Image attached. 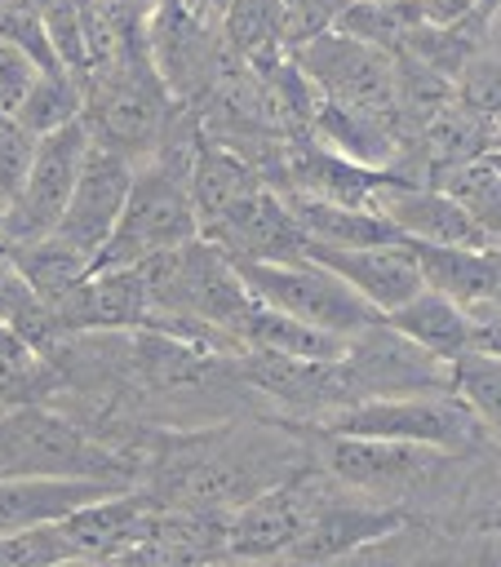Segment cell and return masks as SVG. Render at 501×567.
I'll list each match as a JSON object with an SVG mask.
<instances>
[{
  "instance_id": "obj_1",
  "label": "cell",
  "mask_w": 501,
  "mask_h": 567,
  "mask_svg": "<svg viewBox=\"0 0 501 567\" xmlns=\"http://www.w3.org/2000/svg\"><path fill=\"white\" fill-rule=\"evenodd\" d=\"M80 93H84L80 124H84L89 142L111 146L133 164H142L160 151V137H164L177 102L168 97L164 80L151 66L146 27L137 35H129L115 58L84 71Z\"/></svg>"
},
{
  "instance_id": "obj_2",
  "label": "cell",
  "mask_w": 501,
  "mask_h": 567,
  "mask_svg": "<svg viewBox=\"0 0 501 567\" xmlns=\"http://www.w3.org/2000/svg\"><path fill=\"white\" fill-rule=\"evenodd\" d=\"M0 474H80L137 487L142 461L35 399L0 408Z\"/></svg>"
},
{
  "instance_id": "obj_3",
  "label": "cell",
  "mask_w": 501,
  "mask_h": 567,
  "mask_svg": "<svg viewBox=\"0 0 501 567\" xmlns=\"http://www.w3.org/2000/svg\"><path fill=\"white\" fill-rule=\"evenodd\" d=\"M235 270H239L244 288H248L257 301H266V306H275V310H284V315H293V319H301V323H310V328H324V332H333V337H346V341H350V337L368 332L372 323H381V310L368 306L341 275H333V270L319 266L315 257L235 261Z\"/></svg>"
},
{
  "instance_id": "obj_4",
  "label": "cell",
  "mask_w": 501,
  "mask_h": 567,
  "mask_svg": "<svg viewBox=\"0 0 501 567\" xmlns=\"http://www.w3.org/2000/svg\"><path fill=\"white\" fill-rule=\"evenodd\" d=\"M315 430L333 434H372V439H408L439 447L448 456L470 452L483 434L479 416L452 394V390H417V394H377L359 399L350 408L328 412L324 421H310Z\"/></svg>"
},
{
  "instance_id": "obj_5",
  "label": "cell",
  "mask_w": 501,
  "mask_h": 567,
  "mask_svg": "<svg viewBox=\"0 0 501 567\" xmlns=\"http://www.w3.org/2000/svg\"><path fill=\"white\" fill-rule=\"evenodd\" d=\"M297 71L310 80L319 102L364 111V115H390L399 120V75H395V53L364 44L337 27L306 35L301 44L288 49Z\"/></svg>"
},
{
  "instance_id": "obj_6",
  "label": "cell",
  "mask_w": 501,
  "mask_h": 567,
  "mask_svg": "<svg viewBox=\"0 0 501 567\" xmlns=\"http://www.w3.org/2000/svg\"><path fill=\"white\" fill-rule=\"evenodd\" d=\"M146 53H151V66L164 80L168 97L182 106H195L231 58V49L217 31V18L208 9H195L191 0H160L151 9Z\"/></svg>"
},
{
  "instance_id": "obj_7",
  "label": "cell",
  "mask_w": 501,
  "mask_h": 567,
  "mask_svg": "<svg viewBox=\"0 0 501 567\" xmlns=\"http://www.w3.org/2000/svg\"><path fill=\"white\" fill-rule=\"evenodd\" d=\"M333 487V474L301 461L279 483L253 492L244 505L226 514V558H284V549L297 540L306 518L315 514L319 496Z\"/></svg>"
},
{
  "instance_id": "obj_8",
  "label": "cell",
  "mask_w": 501,
  "mask_h": 567,
  "mask_svg": "<svg viewBox=\"0 0 501 567\" xmlns=\"http://www.w3.org/2000/svg\"><path fill=\"white\" fill-rule=\"evenodd\" d=\"M231 368H235L239 385L266 394L284 412L310 416V421H324L328 412L350 408V403L364 399L346 354L341 359H293V354H270V350L239 346L231 354Z\"/></svg>"
},
{
  "instance_id": "obj_9",
  "label": "cell",
  "mask_w": 501,
  "mask_h": 567,
  "mask_svg": "<svg viewBox=\"0 0 501 567\" xmlns=\"http://www.w3.org/2000/svg\"><path fill=\"white\" fill-rule=\"evenodd\" d=\"M84 151H89V133H84L80 120L35 137L27 177H22L18 195L9 199V208L0 213L4 244H31V239L53 235V226H58L67 199H71V186H75Z\"/></svg>"
},
{
  "instance_id": "obj_10",
  "label": "cell",
  "mask_w": 501,
  "mask_h": 567,
  "mask_svg": "<svg viewBox=\"0 0 501 567\" xmlns=\"http://www.w3.org/2000/svg\"><path fill=\"white\" fill-rule=\"evenodd\" d=\"M315 456H319V470H328L346 492L390 496L399 487H417V483L434 478L448 452L426 447V443H408V439H372V434L319 430Z\"/></svg>"
},
{
  "instance_id": "obj_11",
  "label": "cell",
  "mask_w": 501,
  "mask_h": 567,
  "mask_svg": "<svg viewBox=\"0 0 501 567\" xmlns=\"http://www.w3.org/2000/svg\"><path fill=\"white\" fill-rule=\"evenodd\" d=\"M133 168L137 164L124 159L120 151L89 142V151L80 159V173H75V186H71V199H67L53 235L67 239L75 252H84L93 261V252L106 244V235H111V226H115V217L124 208Z\"/></svg>"
},
{
  "instance_id": "obj_12",
  "label": "cell",
  "mask_w": 501,
  "mask_h": 567,
  "mask_svg": "<svg viewBox=\"0 0 501 567\" xmlns=\"http://www.w3.org/2000/svg\"><path fill=\"white\" fill-rule=\"evenodd\" d=\"M408 523L403 509L395 505H368V501H346L341 483L333 478V487L319 496L315 514L306 518V527L297 532V540L284 549L288 563H333L346 554H359L377 540H390L399 527Z\"/></svg>"
},
{
  "instance_id": "obj_13",
  "label": "cell",
  "mask_w": 501,
  "mask_h": 567,
  "mask_svg": "<svg viewBox=\"0 0 501 567\" xmlns=\"http://www.w3.org/2000/svg\"><path fill=\"white\" fill-rule=\"evenodd\" d=\"M200 235L217 244L231 261H288L306 248V230L288 213L284 195L266 182L235 199L226 213H217Z\"/></svg>"
},
{
  "instance_id": "obj_14",
  "label": "cell",
  "mask_w": 501,
  "mask_h": 567,
  "mask_svg": "<svg viewBox=\"0 0 501 567\" xmlns=\"http://www.w3.org/2000/svg\"><path fill=\"white\" fill-rule=\"evenodd\" d=\"M377 213H386L403 239H426V244H461V248H497L488 244L483 226L452 199L443 195L439 186L430 182H412V177H390L377 199H372Z\"/></svg>"
},
{
  "instance_id": "obj_15",
  "label": "cell",
  "mask_w": 501,
  "mask_h": 567,
  "mask_svg": "<svg viewBox=\"0 0 501 567\" xmlns=\"http://www.w3.org/2000/svg\"><path fill=\"white\" fill-rule=\"evenodd\" d=\"M301 257H315L319 266H328L333 275H341L368 306H377L381 315L403 306L417 288H421V275H417V261L408 257L403 239L399 244H364V248H337V244H315L306 239Z\"/></svg>"
},
{
  "instance_id": "obj_16",
  "label": "cell",
  "mask_w": 501,
  "mask_h": 567,
  "mask_svg": "<svg viewBox=\"0 0 501 567\" xmlns=\"http://www.w3.org/2000/svg\"><path fill=\"white\" fill-rule=\"evenodd\" d=\"M124 483L80 478V474H0V532L49 527L71 509L120 492Z\"/></svg>"
},
{
  "instance_id": "obj_17",
  "label": "cell",
  "mask_w": 501,
  "mask_h": 567,
  "mask_svg": "<svg viewBox=\"0 0 501 567\" xmlns=\"http://www.w3.org/2000/svg\"><path fill=\"white\" fill-rule=\"evenodd\" d=\"M403 248L417 261L421 284L443 292L470 315L488 301L501 270V248H461V244H426V239H403Z\"/></svg>"
},
{
  "instance_id": "obj_18",
  "label": "cell",
  "mask_w": 501,
  "mask_h": 567,
  "mask_svg": "<svg viewBox=\"0 0 501 567\" xmlns=\"http://www.w3.org/2000/svg\"><path fill=\"white\" fill-rule=\"evenodd\" d=\"M386 323L395 332H403L408 341H417L421 350H430L434 359H443V363L466 354V350H474V346H483V332H488L470 310H461L457 301H448L443 292H434L426 284L403 306L386 310Z\"/></svg>"
},
{
  "instance_id": "obj_19",
  "label": "cell",
  "mask_w": 501,
  "mask_h": 567,
  "mask_svg": "<svg viewBox=\"0 0 501 567\" xmlns=\"http://www.w3.org/2000/svg\"><path fill=\"white\" fill-rule=\"evenodd\" d=\"M266 177L257 173L253 159H244L235 146L208 137L200 128V142L191 151V164H186V186H191V204H195V217H200V230L226 213L235 199H244L248 190H257Z\"/></svg>"
},
{
  "instance_id": "obj_20",
  "label": "cell",
  "mask_w": 501,
  "mask_h": 567,
  "mask_svg": "<svg viewBox=\"0 0 501 567\" xmlns=\"http://www.w3.org/2000/svg\"><path fill=\"white\" fill-rule=\"evenodd\" d=\"M213 18L226 49L248 66H266L288 53V22L279 0H226Z\"/></svg>"
},
{
  "instance_id": "obj_21",
  "label": "cell",
  "mask_w": 501,
  "mask_h": 567,
  "mask_svg": "<svg viewBox=\"0 0 501 567\" xmlns=\"http://www.w3.org/2000/svg\"><path fill=\"white\" fill-rule=\"evenodd\" d=\"M430 186L452 195L483 226L488 244L501 248V159L492 151L470 155V159H452V164H434Z\"/></svg>"
},
{
  "instance_id": "obj_22",
  "label": "cell",
  "mask_w": 501,
  "mask_h": 567,
  "mask_svg": "<svg viewBox=\"0 0 501 567\" xmlns=\"http://www.w3.org/2000/svg\"><path fill=\"white\" fill-rule=\"evenodd\" d=\"M333 27L364 44L399 53L408 44V35L421 27V9H417V0H346V9L333 18Z\"/></svg>"
},
{
  "instance_id": "obj_23",
  "label": "cell",
  "mask_w": 501,
  "mask_h": 567,
  "mask_svg": "<svg viewBox=\"0 0 501 567\" xmlns=\"http://www.w3.org/2000/svg\"><path fill=\"white\" fill-rule=\"evenodd\" d=\"M53 390H62L58 368L31 341H22L9 323H0V408L35 403V399H49Z\"/></svg>"
},
{
  "instance_id": "obj_24",
  "label": "cell",
  "mask_w": 501,
  "mask_h": 567,
  "mask_svg": "<svg viewBox=\"0 0 501 567\" xmlns=\"http://www.w3.org/2000/svg\"><path fill=\"white\" fill-rule=\"evenodd\" d=\"M448 385L479 416V425L501 434V350L474 346V350L448 359Z\"/></svg>"
},
{
  "instance_id": "obj_25",
  "label": "cell",
  "mask_w": 501,
  "mask_h": 567,
  "mask_svg": "<svg viewBox=\"0 0 501 567\" xmlns=\"http://www.w3.org/2000/svg\"><path fill=\"white\" fill-rule=\"evenodd\" d=\"M80 106H84V93H80V75H71L67 66H53V71H40L35 84L27 89V97L18 102L13 120L31 133V137H44L71 120H80Z\"/></svg>"
},
{
  "instance_id": "obj_26",
  "label": "cell",
  "mask_w": 501,
  "mask_h": 567,
  "mask_svg": "<svg viewBox=\"0 0 501 567\" xmlns=\"http://www.w3.org/2000/svg\"><path fill=\"white\" fill-rule=\"evenodd\" d=\"M31 151H35V137L13 115H0V213L18 195V186L27 177V164H31Z\"/></svg>"
},
{
  "instance_id": "obj_27",
  "label": "cell",
  "mask_w": 501,
  "mask_h": 567,
  "mask_svg": "<svg viewBox=\"0 0 501 567\" xmlns=\"http://www.w3.org/2000/svg\"><path fill=\"white\" fill-rule=\"evenodd\" d=\"M40 66L27 49H18L13 40H0V115H13L18 102L27 97V89L35 84Z\"/></svg>"
},
{
  "instance_id": "obj_28",
  "label": "cell",
  "mask_w": 501,
  "mask_h": 567,
  "mask_svg": "<svg viewBox=\"0 0 501 567\" xmlns=\"http://www.w3.org/2000/svg\"><path fill=\"white\" fill-rule=\"evenodd\" d=\"M279 4H284V22H288V49L315 31H328L333 18L346 9V0H279Z\"/></svg>"
},
{
  "instance_id": "obj_29",
  "label": "cell",
  "mask_w": 501,
  "mask_h": 567,
  "mask_svg": "<svg viewBox=\"0 0 501 567\" xmlns=\"http://www.w3.org/2000/svg\"><path fill=\"white\" fill-rule=\"evenodd\" d=\"M417 9L426 27H457L466 18H479V0H417Z\"/></svg>"
},
{
  "instance_id": "obj_30",
  "label": "cell",
  "mask_w": 501,
  "mask_h": 567,
  "mask_svg": "<svg viewBox=\"0 0 501 567\" xmlns=\"http://www.w3.org/2000/svg\"><path fill=\"white\" fill-rule=\"evenodd\" d=\"M474 319H479V323H488V328H501V270H497V284H492L488 301L474 310Z\"/></svg>"
},
{
  "instance_id": "obj_31",
  "label": "cell",
  "mask_w": 501,
  "mask_h": 567,
  "mask_svg": "<svg viewBox=\"0 0 501 567\" xmlns=\"http://www.w3.org/2000/svg\"><path fill=\"white\" fill-rule=\"evenodd\" d=\"M106 4H111L115 13H129V18H142V22H146V18H151V9H155L160 0H106Z\"/></svg>"
},
{
  "instance_id": "obj_32",
  "label": "cell",
  "mask_w": 501,
  "mask_h": 567,
  "mask_svg": "<svg viewBox=\"0 0 501 567\" xmlns=\"http://www.w3.org/2000/svg\"><path fill=\"white\" fill-rule=\"evenodd\" d=\"M497 9H501V0H479V18H483V22H488Z\"/></svg>"
},
{
  "instance_id": "obj_33",
  "label": "cell",
  "mask_w": 501,
  "mask_h": 567,
  "mask_svg": "<svg viewBox=\"0 0 501 567\" xmlns=\"http://www.w3.org/2000/svg\"><path fill=\"white\" fill-rule=\"evenodd\" d=\"M483 328H488V323H483ZM483 346H492V350H501V328H488V332H483Z\"/></svg>"
},
{
  "instance_id": "obj_34",
  "label": "cell",
  "mask_w": 501,
  "mask_h": 567,
  "mask_svg": "<svg viewBox=\"0 0 501 567\" xmlns=\"http://www.w3.org/2000/svg\"><path fill=\"white\" fill-rule=\"evenodd\" d=\"M18 4H27V9H35V13H40V9L49 4V0H18Z\"/></svg>"
},
{
  "instance_id": "obj_35",
  "label": "cell",
  "mask_w": 501,
  "mask_h": 567,
  "mask_svg": "<svg viewBox=\"0 0 501 567\" xmlns=\"http://www.w3.org/2000/svg\"><path fill=\"white\" fill-rule=\"evenodd\" d=\"M222 4H226V0H208V13H217V9H222Z\"/></svg>"
},
{
  "instance_id": "obj_36",
  "label": "cell",
  "mask_w": 501,
  "mask_h": 567,
  "mask_svg": "<svg viewBox=\"0 0 501 567\" xmlns=\"http://www.w3.org/2000/svg\"><path fill=\"white\" fill-rule=\"evenodd\" d=\"M488 532H501V518H492V523H488Z\"/></svg>"
},
{
  "instance_id": "obj_37",
  "label": "cell",
  "mask_w": 501,
  "mask_h": 567,
  "mask_svg": "<svg viewBox=\"0 0 501 567\" xmlns=\"http://www.w3.org/2000/svg\"><path fill=\"white\" fill-rule=\"evenodd\" d=\"M191 4H195V9H208V0H191Z\"/></svg>"
},
{
  "instance_id": "obj_38",
  "label": "cell",
  "mask_w": 501,
  "mask_h": 567,
  "mask_svg": "<svg viewBox=\"0 0 501 567\" xmlns=\"http://www.w3.org/2000/svg\"><path fill=\"white\" fill-rule=\"evenodd\" d=\"M492 155H497V159H501V151H492Z\"/></svg>"
},
{
  "instance_id": "obj_39",
  "label": "cell",
  "mask_w": 501,
  "mask_h": 567,
  "mask_svg": "<svg viewBox=\"0 0 501 567\" xmlns=\"http://www.w3.org/2000/svg\"><path fill=\"white\" fill-rule=\"evenodd\" d=\"M0 4H4V0H0Z\"/></svg>"
}]
</instances>
